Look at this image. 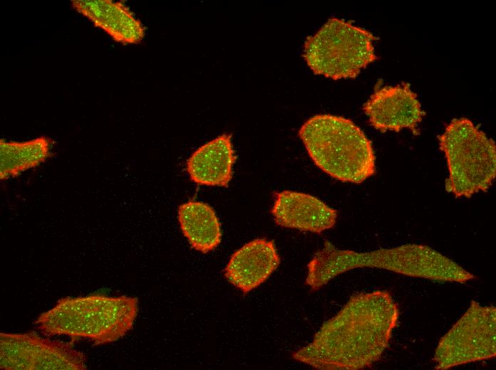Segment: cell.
Segmentation results:
<instances>
[{
	"label": "cell",
	"instance_id": "cell-1",
	"mask_svg": "<svg viewBox=\"0 0 496 370\" xmlns=\"http://www.w3.org/2000/svg\"><path fill=\"white\" fill-rule=\"evenodd\" d=\"M399 308L390 292L353 295L313 340L292 358L316 369L358 370L371 367L388 348L398 324Z\"/></svg>",
	"mask_w": 496,
	"mask_h": 370
},
{
	"label": "cell",
	"instance_id": "cell-2",
	"mask_svg": "<svg viewBox=\"0 0 496 370\" xmlns=\"http://www.w3.org/2000/svg\"><path fill=\"white\" fill-rule=\"evenodd\" d=\"M363 267L438 282L464 283L475 278L458 263L428 245L408 243L358 253L339 249L325 240L307 265L305 283L316 291L336 276Z\"/></svg>",
	"mask_w": 496,
	"mask_h": 370
},
{
	"label": "cell",
	"instance_id": "cell-3",
	"mask_svg": "<svg viewBox=\"0 0 496 370\" xmlns=\"http://www.w3.org/2000/svg\"><path fill=\"white\" fill-rule=\"evenodd\" d=\"M136 297L94 294L59 300L35 321L47 335H65L72 341L88 339L95 345L115 342L129 332L138 314Z\"/></svg>",
	"mask_w": 496,
	"mask_h": 370
},
{
	"label": "cell",
	"instance_id": "cell-4",
	"mask_svg": "<svg viewBox=\"0 0 496 370\" xmlns=\"http://www.w3.org/2000/svg\"><path fill=\"white\" fill-rule=\"evenodd\" d=\"M299 135L316 165L338 180L360 184L376 172L371 141L348 119L316 115L304 123Z\"/></svg>",
	"mask_w": 496,
	"mask_h": 370
},
{
	"label": "cell",
	"instance_id": "cell-5",
	"mask_svg": "<svg viewBox=\"0 0 496 370\" xmlns=\"http://www.w3.org/2000/svg\"><path fill=\"white\" fill-rule=\"evenodd\" d=\"M439 141L449 170L446 191L457 198L486 191L496 175L495 142L465 117L452 120Z\"/></svg>",
	"mask_w": 496,
	"mask_h": 370
},
{
	"label": "cell",
	"instance_id": "cell-6",
	"mask_svg": "<svg viewBox=\"0 0 496 370\" xmlns=\"http://www.w3.org/2000/svg\"><path fill=\"white\" fill-rule=\"evenodd\" d=\"M376 39L368 30L331 18L307 38L303 56L316 74L334 80L355 78L376 60Z\"/></svg>",
	"mask_w": 496,
	"mask_h": 370
},
{
	"label": "cell",
	"instance_id": "cell-7",
	"mask_svg": "<svg viewBox=\"0 0 496 370\" xmlns=\"http://www.w3.org/2000/svg\"><path fill=\"white\" fill-rule=\"evenodd\" d=\"M496 308L472 300L435 349L436 369L489 359L496 355Z\"/></svg>",
	"mask_w": 496,
	"mask_h": 370
},
{
	"label": "cell",
	"instance_id": "cell-8",
	"mask_svg": "<svg viewBox=\"0 0 496 370\" xmlns=\"http://www.w3.org/2000/svg\"><path fill=\"white\" fill-rule=\"evenodd\" d=\"M0 366L6 370H83L85 354L71 344L34 333L0 334Z\"/></svg>",
	"mask_w": 496,
	"mask_h": 370
},
{
	"label": "cell",
	"instance_id": "cell-9",
	"mask_svg": "<svg viewBox=\"0 0 496 370\" xmlns=\"http://www.w3.org/2000/svg\"><path fill=\"white\" fill-rule=\"evenodd\" d=\"M363 110L370 124L381 132H398L409 128L417 134L416 127L424 115L417 95L407 83L376 90L363 105Z\"/></svg>",
	"mask_w": 496,
	"mask_h": 370
},
{
	"label": "cell",
	"instance_id": "cell-10",
	"mask_svg": "<svg viewBox=\"0 0 496 370\" xmlns=\"http://www.w3.org/2000/svg\"><path fill=\"white\" fill-rule=\"evenodd\" d=\"M271 212L280 226L317 233L333 228L338 216L316 197L289 190L277 194Z\"/></svg>",
	"mask_w": 496,
	"mask_h": 370
},
{
	"label": "cell",
	"instance_id": "cell-11",
	"mask_svg": "<svg viewBox=\"0 0 496 370\" xmlns=\"http://www.w3.org/2000/svg\"><path fill=\"white\" fill-rule=\"evenodd\" d=\"M280 262L273 240L256 238L232 255L225 268L224 276L231 284L247 294L263 283Z\"/></svg>",
	"mask_w": 496,
	"mask_h": 370
},
{
	"label": "cell",
	"instance_id": "cell-12",
	"mask_svg": "<svg viewBox=\"0 0 496 370\" xmlns=\"http://www.w3.org/2000/svg\"><path fill=\"white\" fill-rule=\"evenodd\" d=\"M236 160L230 134H222L197 148L188 158L186 170L199 185L227 187Z\"/></svg>",
	"mask_w": 496,
	"mask_h": 370
},
{
	"label": "cell",
	"instance_id": "cell-13",
	"mask_svg": "<svg viewBox=\"0 0 496 370\" xmlns=\"http://www.w3.org/2000/svg\"><path fill=\"white\" fill-rule=\"evenodd\" d=\"M72 6L88 18L95 26L102 28L112 38L123 44L140 43L145 28L130 9L112 0H73Z\"/></svg>",
	"mask_w": 496,
	"mask_h": 370
},
{
	"label": "cell",
	"instance_id": "cell-14",
	"mask_svg": "<svg viewBox=\"0 0 496 370\" xmlns=\"http://www.w3.org/2000/svg\"><path fill=\"white\" fill-rule=\"evenodd\" d=\"M177 215L180 228L194 249L207 253L219 245L220 223L209 204L188 201L179 206Z\"/></svg>",
	"mask_w": 496,
	"mask_h": 370
},
{
	"label": "cell",
	"instance_id": "cell-15",
	"mask_svg": "<svg viewBox=\"0 0 496 370\" xmlns=\"http://www.w3.org/2000/svg\"><path fill=\"white\" fill-rule=\"evenodd\" d=\"M53 144L46 136L26 141L0 139V180L16 178L46 162L52 155Z\"/></svg>",
	"mask_w": 496,
	"mask_h": 370
}]
</instances>
